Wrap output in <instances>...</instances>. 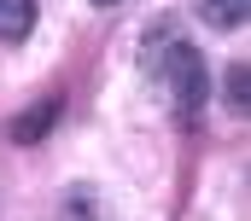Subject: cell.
Instances as JSON below:
<instances>
[{"label": "cell", "mask_w": 251, "mask_h": 221, "mask_svg": "<svg viewBox=\"0 0 251 221\" xmlns=\"http://www.w3.org/2000/svg\"><path fill=\"white\" fill-rule=\"evenodd\" d=\"M222 88H228V110H246L251 105V70L246 64H228V82H222Z\"/></svg>", "instance_id": "5b68a950"}, {"label": "cell", "mask_w": 251, "mask_h": 221, "mask_svg": "<svg viewBox=\"0 0 251 221\" xmlns=\"http://www.w3.org/2000/svg\"><path fill=\"white\" fill-rule=\"evenodd\" d=\"M146 70L164 82V93L176 99V110L181 116H199L204 110V99H210V70H204V58H199V47L193 41H181V35H170V41H146Z\"/></svg>", "instance_id": "6da1fadb"}, {"label": "cell", "mask_w": 251, "mask_h": 221, "mask_svg": "<svg viewBox=\"0 0 251 221\" xmlns=\"http://www.w3.org/2000/svg\"><path fill=\"white\" fill-rule=\"evenodd\" d=\"M88 6H123V0H88Z\"/></svg>", "instance_id": "8992f818"}, {"label": "cell", "mask_w": 251, "mask_h": 221, "mask_svg": "<svg viewBox=\"0 0 251 221\" xmlns=\"http://www.w3.org/2000/svg\"><path fill=\"white\" fill-rule=\"evenodd\" d=\"M35 29V0H0V41H24Z\"/></svg>", "instance_id": "7a4b0ae2"}, {"label": "cell", "mask_w": 251, "mask_h": 221, "mask_svg": "<svg viewBox=\"0 0 251 221\" xmlns=\"http://www.w3.org/2000/svg\"><path fill=\"white\" fill-rule=\"evenodd\" d=\"M53 116H59V99H47L35 116H18V122H12V140H18V146H35V140L53 128Z\"/></svg>", "instance_id": "277c9868"}, {"label": "cell", "mask_w": 251, "mask_h": 221, "mask_svg": "<svg viewBox=\"0 0 251 221\" xmlns=\"http://www.w3.org/2000/svg\"><path fill=\"white\" fill-rule=\"evenodd\" d=\"M246 12H251V0H199V18L210 29H240Z\"/></svg>", "instance_id": "3957f363"}]
</instances>
